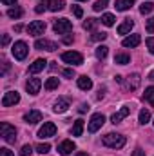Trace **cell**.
Wrapping results in <instances>:
<instances>
[{
    "label": "cell",
    "mask_w": 154,
    "mask_h": 156,
    "mask_svg": "<svg viewBox=\"0 0 154 156\" xmlns=\"http://www.w3.org/2000/svg\"><path fill=\"white\" fill-rule=\"evenodd\" d=\"M0 133H2V138L7 142V144H15L16 142V129L9 123H0Z\"/></svg>",
    "instance_id": "cell-3"
},
{
    "label": "cell",
    "mask_w": 154,
    "mask_h": 156,
    "mask_svg": "<svg viewBox=\"0 0 154 156\" xmlns=\"http://www.w3.org/2000/svg\"><path fill=\"white\" fill-rule=\"evenodd\" d=\"M9 40H11L9 35H4V37H2V45H7V44H9Z\"/></svg>",
    "instance_id": "cell-45"
},
{
    "label": "cell",
    "mask_w": 154,
    "mask_h": 156,
    "mask_svg": "<svg viewBox=\"0 0 154 156\" xmlns=\"http://www.w3.org/2000/svg\"><path fill=\"white\" fill-rule=\"evenodd\" d=\"M107 53H109V47L107 45H98L96 47V58L98 60H103L107 56Z\"/></svg>",
    "instance_id": "cell-28"
},
{
    "label": "cell",
    "mask_w": 154,
    "mask_h": 156,
    "mask_svg": "<svg viewBox=\"0 0 154 156\" xmlns=\"http://www.w3.org/2000/svg\"><path fill=\"white\" fill-rule=\"evenodd\" d=\"M18 102H20V94L16 91H7L4 94V98H2V105L4 107H11V105H15Z\"/></svg>",
    "instance_id": "cell-10"
},
{
    "label": "cell",
    "mask_w": 154,
    "mask_h": 156,
    "mask_svg": "<svg viewBox=\"0 0 154 156\" xmlns=\"http://www.w3.org/2000/svg\"><path fill=\"white\" fill-rule=\"evenodd\" d=\"M103 96H105V87H100V91H98V94H96V98H98V100H102Z\"/></svg>",
    "instance_id": "cell-43"
},
{
    "label": "cell",
    "mask_w": 154,
    "mask_h": 156,
    "mask_svg": "<svg viewBox=\"0 0 154 156\" xmlns=\"http://www.w3.org/2000/svg\"><path fill=\"white\" fill-rule=\"evenodd\" d=\"M105 38H107V33H94V35L91 37L93 42H100V40H105Z\"/></svg>",
    "instance_id": "cell-36"
},
{
    "label": "cell",
    "mask_w": 154,
    "mask_h": 156,
    "mask_svg": "<svg viewBox=\"0 0 154 156\" xmlns=\"http://www.w3.org/2000/svg\"><path fill=\"white\" fill-rule=\"evenodd\" d=\"M22 13H24V11H22L18 5H15V7L7 9V16H9V18H15V20H16V18H20V16H22Z\"/></svg>",
    "instance_id": "cell-25"
},
{
    "label": "cell",
    "mask_w": 154,
    "mask_h": 156,
    "mask_svg": "<svg viewBox=\"0 0 154 156\" xmlns=\"http://www.w3.org/2000/svg\"><path fill=\"white\" fill-rule=\"evenodd\" d=\"M11 51H13V56H15L16 60H24V58L27 56V53H29V49H27V44H26L24 40H18V42H15Z\"/></svg>",
    "instance_id": "cell-4"
},
{
    "label": "cell",
    "mask_w": 154,
    "mask_h": 156,
    "mask_svg": "<svg viewBox=\"0 0 154 156\" xmlns=\"http://www.w3.org/2000/svg\"><path fill=\"white\" fill-rule=\"evenodd\" d=\"M33 153V147L31 145H24L22 149H20V156H29Z\"/></svg>",
    "instance_id": "cell-37"
},
{
    "label": "cell",
    "mask_w": 154,
    "mask_h": 156,
    "mask_svg": "<svg viewBox=\"0 0 154 156\" xmlns=\"http://www.w3.org/2000/svg\"><path fill=\"white\" fill-rule=\"evenodd\" d=\"M140 83H142V78L140 75H129V76L123 80V87L127 89V91H136L138 87H140Z\"/></svg>",
    "instance_id": "cell-8"
},
{
    "label": "cell",
    "mask_w": 154,
    "mask_h": 156,
    "mask_svg": "<svg viewBox=\"0 0 154 156\" xmlns=\"http://www.w3.org/2000/svg\"><path fill=\"white\" fill-rule=\"evenodd\" d=\"M53 29H54V33H58V35H67V33L73 31V24H71V20H67V18H58V20H54Z\"/></svg>",
    "instance_id": "cell-2"
},
{
    "label": "cell",
    "mask_w": 154,
    "mask_h": 156,
    "mask_svg": "<svg viewBox=\"0 0 154 156\" xmlns=\"http://www.w3.org/2000/svg\"><path fill=\"white\" fill-rule=\"evenodd\" d=\"M114 15H111V13H105V15H102V24L103 26H107V27H111V26H114Z\"/></svg>",
    "instance_id": "cell-27"
},
{
    "label": "cell",
    "mask_w": 154,
    "mask_h": 156,
    "mask_svg": "<svg viewBox=\"0 0 154 156\" xmlns=\"http://www.w3.org/2000/svg\"><path fill=\"white\" fill-rule=\"evenodd\" d=\"M26 29H27V33H29L31 37L44 35V31H45V22H42V20H33Z\"/></svg>",
    "instance_id": "cell-7"
},
{
    "label": "cell",
    "mask_w": 154,
    "mask_h": 156,
    "mask_svg": "<svg viewBox=\"0 0 154 156\" xmlns=\"http://www.w3.org/2000/svg\"><path fill=\"white\" fill-rule=\"evenodd\" d=\"M147 47H149V51L154 55V37H151V38H147Z\"/></svg>",
    "instance_id": "cell-40"
},
{
    "label": "cell",
    "mask_w": 154,
    "mask_h": 156,
    "mask_svg": "<svg viewBox=\"0 0 154 156\" xmlns=\"http://www.w3.org/2000/svg\"><path fill=\"white\" fill-rule=\"evenodd\" d=\"M71 133H73V136H82V133H83V120H76L75 122Z\"/></svg>",
    "instance_id": "cell-24"
},
{
    "label": "cell",
    "mask_w": 154,
    "mask_h": 156,
    "mask_svg": "<svg viewBox=\"0 0 154 156\" xmlns=\"http://www.w3.org/2000/svg\"><path fill=\"white\" fill-rule=\"evenodd\" d=\"M152 9H154L152 2H143V4L140 5V13H142V15H149V13H152Z\"/></svg>",
    "instance_id": "cell-30"
},
{
    "label": "cell",
    "mask_w": 154,
    "mask_h": 156,
    "mask_svg": "<svg viewBox=\"0 0 154 156\" xmlns=\"http://www.w3.org/2000/svg\"><path fill=\"white\" fill-rule=\"evenodd\" d=\"M62 60L65 64H69V66H82L83 64V56L80 53H76V51H65V53H62Z\"/></svg>",
    "instance_id": "cell-5"
},
{
    "label": "cell",
    "mask_w": 154,
    "mask_h": 156,
    "mask_svg": "<svg viewBox=\"0 0 154 156\" xmlns=\"http://www.w3.org/2000/svg\"><path fill=\"white\" fill-rule=\"evenodd\" d=\"M147 78H149V80H154V69L149 73V76H147Z\"/></svg>",
    "instance_id": "cell-49"
},
{
    "label": "cell",
    "mask_w": 154,
    "mask_h": 156,
    "mask_svg": "<svg viewBox=\"0 0 154 156\" xmlns=\"http://www.w3.org/2000/svg\"><path fill=\"white\" fill-rule=\"evenodd\" d=\"M87 111H89V105H85V104H82L78 107V113H87Z\"/></svg>",
    "instance_id": "cell-44"
},
{
    "label": "cell",
    "mask_w": 154,
    "mask_h": 156,
    "mask_svg": "<svg viewBox=\"0 0 154 156\" xmlns=\"http://www.w3.org/2000/svg\"><path fill=\"white\" fill-rule=\"evenodd\" d=\"M0 156H15V154H13V153H11L9 149H5V147H2V149H0Z\"/></svg>",
    "instance_id": "cell-42"
},
{
    "label": "cell",
    "mask_w": 154,
    "mask_h": 156,
    "mask_svg": "<svg viewBox=\"0 0 154 156\" xmlns=\"http://www.w3.org/2000/svg\"><path fill=\"white\" fill-rule=\"evenodd\" d=\"M96 26H98V20H96V18H87V20L83 22V29H87V31H93Z\"/></svg>",
    "instance_id": "cell-31"
},
{
    "label": "cell",
    "mask_w": 154,
    "mask_h": 156,
    "mask_svg": "<svg viewBox=\"0 0 154 156\" xmlns=\"http://www.w3.org/2000/svg\"><path fill=\"white\" fill-rule=\"evenodd\" d=\"M149 120H151V113H149L147 109H142V111H140V116H138V122H140L142 125H145V123H149Z\"/></svg>",
    "instance_id": "cell-29"
},
{
    "label": "cell",
    "mask_w": 154,
    "mask_h": 156,
    "mask_svg": "<svg viewBox=\"0 0 154 156\" xmlns=\"http://www.w3.org/2000/svg\"><path fill=\"white\" fill-rule=\"evenodd\" d=\"M75 156H89V154H87V153H76Z\"/></svg>",
    "instance_id": "cell-50"
},
{
    "label": "cell",
    "mask_w": 154,
    "mask_h": 156,
    "mask_svg": "<svg viewBox=\"0 0 154 156\" xmlns=\"http://www.w3.org/2000/svg\"><path fill=\"white\" fill-rule=\"evenodd\" d=\"M134 2H136V0H116L114 7L118 9V11H127L129 7L134 5Z\"/></svg>",
    "instance_id": "cell-21"
},
{
    "label": "cell",
    "mask_w": 154,
    "mask_h": 156,
    "mask_svg": "<svg viewBox=\"0 0 154 156\" xmlns=\"http://www.w3.org/2000/svg\"><path fill=\"white\" fill-rule=\"evenodd\" d=\"M73 13H75V16H76V18H82V16H83V11H82V7H80V5H73Z\"/></svg>",
    "instance_id": "cell-39"
},
{
    "label": "cell",
    "mask_w": 154,
    "mask_h": 156,
    "mask_svg": "<svg viewBox=\"0 0 154 156\" xmlns=\"http://www.w3.org/2000/svg\"><path fill=\"white\" fill-rule=\"evenodd\" d=\"M62 75H64V76H67V78H73V76H75V71H73V69H64V71H62Z\"/></svg>",
    "instance_id": "cell-41"
},
{
    "label": "cell",
    "mask_w": 154,
    "mask_h": 156,
    "mask_svg": "<svg viewBox=\"0 0 154 156\" xmlns=\"http://www.w3.org/2000/svg\"><path fill=\"white\" fill-rule=\"evenodd\" d=\"M75 149H76V145H75V142H73V140H64V142L58 145V153H60L62 156L71 154Z\"/></svg>",
    "instance_id": "cell-12"
},
{
    "label": "cell",
    "mask_w": 154,
    "mask_h": 156,
    "mask_svg": "<svg viewBox=\"0 0 154 156\" xmlns=\"http://www.w3.org/2000/svg\"><path fill=\"white\" fill-rule=\"evenodd\" d=\"M76 83H78V87H80L82 91H89V89L93 87V80H91L89 76H78Z\"/></svg>",
    "instance_id": "cell-20"
},
{
    "label": "cell",
    "mask_w": 154,
    "mask_h": 156,
    "mask_svg": "<svg viewBox=\"0 0 154 156\" xmlns=\"http://www.w3.org/2000/svg\"><path fill=\"white\" fill-rule=\"evenodd\" d=\"M132 156H145V151H142V149H136V151L132 153Z\"/></svg>",
    "instance_id": "cell-46"
},
{
    "label": "cell",
    "mask_w": 154,
    "mask_h": 156,
    "mask_svg": "<svg viewBox=\"0 0 154 156\" xmlns=\"http://www.w3.org/2000/svg\"><path fill=\"white\" fill-rule=\"evenodd\" d=\"M47 91H53V89H56L58 87V78H49L47 82H45V85H44Z\"/></svg>",
    "instance_id": "cell-32"
},
{
    "label": "cell",
    "mask_w": 154,
    "mask_h": 156,
    "mask_svg": "<svg viewBox=\"0 0 154 156\" xmlns=\"http://www.w3.org/2000/svg\"><path fill=\"white\" fill-rule=\"evenodd\" d=\"M54 134H56V125H54L53 122H45L38 131L40 138H51V136H54Z\"/></svg>",
    "instance_id": "cell-9"
},
{
    "label": "cell",
    "mask_w": 154,
    "mask_h": 156,
    "mask_svg": "<svg viewBox=\"0 0 154 156\" xmlns=\"http://www.w3.org/2000/svg\"><path fill=\"white\" fill-rule=\"evenodd\" d=\"M107 2H109V0H96L94 5H93V9H94V11H102V9L107 7Z\"/></svg>",
    "instance_id": "cell-33"
},
{
    "label": "cell",
    "mask_w": 154,
    "mask_h": 156,
    "mask_svg": "<svg viewBox=\"0 0 154 156\" xmlns=\"http://www.w3.org/2000/svg\"><path fill=\"white\" fill-rule=\"evenodd\" d=\"M45 67H47V60H45V58H38V60H35V62L29 66V73H31V75H37L40 71H44Z\"/></svg>",
    "instance_id": "cell-15"
},
{
    "label": "cell",
    "mask_w": 154,
    "mask_h": 156,
    "mask_svg": "<svg viewBox=\"0 0 154 156\" xmlns=\"http://www.w3.org/2000/svg\"><path fill=\"white\" fill-rule=\"evenodd\" d=\"M134 27V22L131 20V18H125L123 20V24L118 27V35H127V33H131V29Z\"/></svg>",
    "instance_id": "cell-19"
},
{
    "label": "cell",
    "mask_w": 154,
    "mask_h": 156,
    "mask_svg": "<svg viewBox=\"0 0 154 156\" xmlns=\"http://www.w3.org/2000/svg\"><path fill=\"white\" fill-rule=\"evenodd\" d=\"M45 9H49V0H44V2H40L38 5L35 7V11H37V13H44Z\"/></svg>",
    "instance_id": "cell-34"
},
{
    "label": "cell",
    "mask_w": 154,
    "mask_h": 156,
    "mask_svg": "<svg viewBox=\"0 0 154 156\" xmlns=\"http://www.w3.org/2000/svg\"><path fill=\"white\" fill-rule=\"evenodd\" d=\"M37 151H38L40 154H45V153L51 151V145H49V144H38V145H37Z\"/></svg>",
    "instance_id": "cell-35"
},
{
    "label": "cell",
    "mask_w": 154,
    "mask_h": 156,
    "mask_svg": "<svg viewBox=\"0 0 154 156\" xmlns=\"http://www.w3.org/2000/svg\"><path fill=\"white\" fill-rule=\"evenodd\" d=\"M143 98H145V102H149V104L154 107V85H151V87H147V89H145Z\"/></svg>",
    "instance_id": "cell-26"
},
{
    "label": "cell",
    "mask_w": 154,
    "mask_h": 156,
    "mask_svg": "<svg viewBox=\"0 0 154 156\" xmlns=\"http://www.w3.org/2000/svg\"><path fill=\"white\" fill-rule=\"evenodd\" d=\"M103 123H105V116H103L102 113H94V115L91 116V120H89L87 131H89V133H96V131H98Z\"/></svg>",
    "instance_id": "cell-6"
},
{
    "label": "cell",
    "mask_w": 154,
    "mask_h": 156,
    "mask_svg": "<svg viewBox=\"0 0 154 156\" xmlns=\"http://www.w3.org/2000/svg\"><path fill=\"white\" fill-rule=\"evenodd\" d=\"M131 62V56L127 53H118L114 56V64H120V66H127Z\"/></svg>",
    "instance_id": "cell-22"
},
{
    "label": "cell",
    "mask_w": 154,
    "mask_h": 156,
    "mask_svg": "<svg viewBox=\"0 0 154 156\" xmlns=\"http://www.w3.org/2000/svg\"><path fill=\"white\" fill-rule=\"evenodd\" d=\"M40 87H42V80L40 78H29L27 83H26V89L29 94H38Z\"/></svg>",
    "instance_id": "cell-13"
},
{
    "label": "cell",
    "mask_w": 154,
    "mask_h": 156,
    "mask_svg": "<svg viewBox=\"0 0 154 156\" xmlns=\"http://www.w3.org/2000/svg\"><path fill=\"white\" fill-rule=\"evenodd\" d=\"M69 105H71L69 98H58V100L54 102V107H53V111H54V113H65V111L69 109Z\"/></svg>",
    "instance_id": "cell-16"
},
{
    "label": "cell",
    "mask_w": 154,
    "mask_h": 156,
    "mask_svg": "<svg viewBox=\"0 0 154 156\" xmlns=\"http://www.w3.org/2000/svg\"><path fill=\"white\" fill-rule=\"evenodd\" d=\"M73 42V37H64V44H71Z\"/></svg>",
    "instance_id": "cell-48"
},
{
    "label": "cell",
    "mask_w": 154,
    "mask_h": 156,
    "mask_svg": "<svg viewBox=\"0 0 154 156\" xmlns=\"http://www.w3.org/2000/svg\"><path fill=\"white\" fill-rule=\"evenodd\" d=\"M129 115H131V107H129V105H123V107H121L118 113H114V115L111 116V122H113V123L116 125V123H120L123 118H127Z\"/></svg>",
    "instance_id": "cell-14"
},
{
    "label": "cell",
    "mask_w": 154,
    "mask_h": 156,
    "mask_svg": "<svg viewBox=\"0 0 154 156\" xmlns=\"http://www.w3.org/2000/svg\"><path fill=\"white\" fill-rule=\"evenodd\" d=\"M125 142H127V138L123 134H118V133H107L102 138V144L107 145V147H111V149H121L125 145Z\"/></svg>",
    "instance_id": "cell-1"
},
{
    "label": "cell",
    "mask_w": 154,
    "mask_h": 156,
    "mask_svg": "<svg viewBox=\"0 0 154 156\" xmlns=\"http://www.w3.org/2000/svg\"><path fill=\"white\" fill-rule=\"evenodd\" d=\"M145 29H147V33H154V18H149L147 20V24H145Z\"/></svg>",
    "instance_id": "cell-38"
},
{
    "label": "cell",
    "mask_w": 154,
    "mask_h": 156,
    "mask_svg": "<svg viewBox=\"0 0 154 156\" xmlns=\"http://www.w3.org/2000/svg\"><path fill=\"white\" fill-rule=\"evenodd\" d=\"M15 2H16V0H2L4 5H11V4H15Z\"/></svg>",
    "instance_id": "cell-47"
},
{
    "label": "cell",
    "mask_w": 154,
    "mask_h": 156,
    "mask_svg": "<svg viewBox=\"0 0 154 156\" xmlns=\"http://www.w3.org/2000/svg\"><path fill=\"white\" fill-rule=\"evenodd\" d=\"M140 42H142V37L140 35H131V37H125L123 38L121 45L123 47H136V45H140Z\"/></svg>",
    "instance_id": "cell-18"
},
{
    "label": "cell",
    "mask_w": 154,
    "mask_h": 156,
    "mask_svg": "<svg viewBox=\"0 0 154 156\" xmlns=\"http://www.w3.org/2000/svg\"><path fill=\"white\" fill-rule=\"evenodd\" d=\"M40 120H42V113L40 111H37V109H33V111H29V113H26L24 115V122L26 123H38Z\"/></svg>",
    "instance_id": "cell-17"
},
{
    "label": "cell",
    "mask_w": 154,
    "mask_h": 156,
    "mask_svg": "<svg viewBox=\"0 0 154 156\" xmlns=\"http://www.w3.org/2000/svg\"><path fill=\"white\" fill-rule=\"evenodd\" d=\"M65 5L64 0H49V11H62Z\"/></svg>",
    "instance_id": "cell-23"
},
{
    "label": "cell",
    "mask_w": 154,
    "mask_h": 156,
    "mask_svg": "<svg viewBox=\"0 0 154 156\" xmlns=\"http://www.w3.org/2000/svg\"><path fill=\"white\" fill-rule=\"evenodd\" d=\"M35 49H38V51H56L58 49V45H56V42H51V40H45V38H40L35 42Z\"/></svg>",
    "instance_id": "cell-11"
},
{
    "label": "cell",
    "mask_w": 154,
    "mask_h": 156,
    "mask_svg": "<svg viewBox=\"0 0 154 156\" xmlns=\"http://www.w3.org/2000/svg\"><path fill=\"white\" fill-rule=\"evenodd\" d=\"M76 2H87V0H76Z\"/></svg>",
    "instance_id": "cell-51"
}]
</instances>
